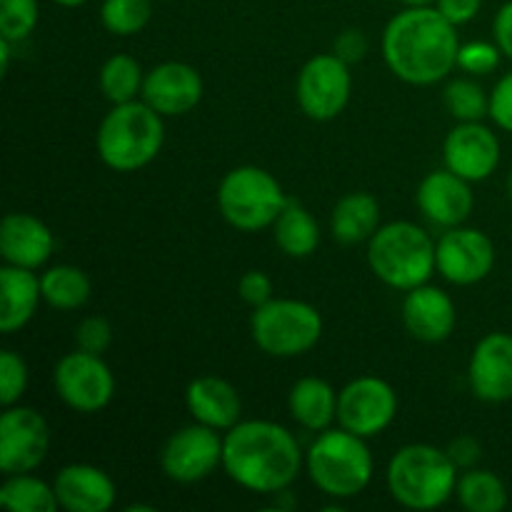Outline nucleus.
Returning a JSON list of instances; mask_svg holds the SVG:
<instances>
[{"label":"nucleus","instance_id":"nucleus-1","mask_svg":"<svg viewBox=\"0 0 512 512\" xmlns=\"http://www.w3.org/2000/svg\"><path fill=\"white\" fill-rule=\"evenodd\" d=\"M458 28L435 5L405 8L383 30V58L408 85H435L458 68Z\"/></svg>","mask_w":512,"mask_h":512},{"label":"nucleus","instance_id":"nucleus-2","mask_svg":"<svg viewBox=\"0 0 512 512\" xmlns=\"http://www.w3.org/2000/svg\"><path fill=\"white\" fill-rule=\"evenodd\" d=\"M305 468L298 438L273 420H240L223 433V470L248 493L288 490Z\"/></svg>","mask_w":512,"mask_h":512},{"label":"nucleus","instance_id":"nucleus-3","mask_svg":"<svg viewBox=\"0 0 512 512\" xmlns=\"http://www.w3.org/2000/svg\"><path fill=\"white\" fill-rule=\"evenodd\" d=\"M460 468L448 450L430 443H410L395 450L385 470L388 493L408 510H438L455 498Z\"/></svg>","mask_w":512,"mask_h":512},{"label":"nucleus","instance_id":"nucleus-4","mask_svg":"<svg viewBox=\"0 0 512 512\" xmlns=\"http://www.w3.org/2000/svg\"><path fill=\"white\" fill-rule=\"evenodd\" d=\"M165 143V118L143 98L113 105L100 120L95 150L105 168L135 173L160 155Z\"/></svg>","mask_w":512,"mask_h":512},{"label":"nucleus","instance_id":"nucleus-5","mask_svg":"<svg viewBox=\"0 0 512 512\" xmlns=\"http://www.w3.org/2000/svg\"><path fill=\"white\" fill-rule=\"evenodd\" d=\"M305 473L325 498L343 503L368 490L375 475V460L368 440L338 425L318 433L310 443L305 453Z\"/></svg>","mask_w":512,"mask_h":512},{"label":"nucleus","instance_id":"nucleus-6","mask_svg":"<svg viewBox=\"0 0 512 512\" xmlns=\"http://www.w3.org/2000/svg\"><path fill=\"white\" fill-rule=\"evenodd\" d=\"M368 265L380 283L408 293L438 273L435 240L410 220L383 223L368 240Z\"/></svg>","mask_w":512,"mask_h":512},{"label":"nucleus","instance_id":"nucleus-7","mask_svg":"<svg viewBox=\"0 0 512 512\" xmlns=\"http://www.w3.org/2000/svg\"><path fill=\"white\" fill-rule=\"evenodd\" d=\"M288 203L280 180L260 165H238L228 170L218 185V208L230 228L240 233H260L273 228Z\"/></svg>","mask_w":512,"mask_h":512},{"label":"nucleus","instance_id":"nucleus-8","mask_svg":"<svg viewBox=\"0 0 512 512\" xmlns=\"http://www.w3.org/2000/svg\"><path fill=\"white\" fill-rule=\"evenodd\" d=\"M250 338L270 358H300L323 338V315L305 300L273 298L253 308Z\"/></svg>","mask_w":512,"mask_h":512},{"label":"nucleus","instance_id":"nucleus-9","mask_svg":"<svg viewBox=\"0 0 512 512\" xmlns=\"http://www.w3.org/2000/svg\"><path fill=\"white\" fill-rule=\"evenodd\" d=\"M353 95V73L335 53H318L300 68L295 80V98L300 110L315 123L335 120L350 103Z\"/></svg>","mask_w":512,"mask_h":512},{"label":"nucleus","instance_id":"nucleus-10","mask_svg":"<svg viewBox=\"0 0 512 512\" xmlns=\"http://www.w3.org/2000/svg\"><path fill=\"white\" fill-rule=\"evenodd\" d=\"M53 390L75 413H100L115 398V375L103 355L75 348L53 368Z\"/></svg>","mask_w":512,"mask_h":512},{"label":"nucleus","instance_id":"nucleus-11","mask_svg":"<svg viewBox=\"0 0 512 512\" xmlns=\"http://www.w3.org/2000/svg\"><path fill=\"white\" fill-rule=\"evenodd\" d=\"M218 468H223V433L195 420L175 430L160 448V470L173 483H200Z\"/></svg>","mask_w":512,"mask_h":512},{"label":"nucleus","instance_id":"nucleus-12","mask_svg":"<svg viewBox=\"0 0 512 512\" xmlns=\"http://www.w3.org/2000/svg\"><path fill=\"white\" fill-rule=\"evenodd\" d=\"M400 400L393 385L378 375H360L338 393V425L370 440L398 418Z\"/></svg>","mask_w":512,"mask_h":512},{"label":"nucleus","instance_id":"nucleus-13","mask_svg":"<svg viewBox=\"0 0 512 512\" xmlns=\"http://www.w3.org/2000/svg\"><path fill=\"white\" fill-rule=\"evenodd\" d=\"M50 450V428L43 413L28 405H10L0 415V473H33Z\"/></svg>","mask_w":512,"mask_h":512},{"label":"nucleus","instance_id":"nucleus-14","mask_svg":"<svg viewBox=\"0 0 512 512\" xmlns=\"http://www.w3.org/2000/svg\"><path fill=\"white\" fill-rule=\"evenodd\" d=\"M435 265L450 285H478L493 273L495 245L478 228H448L435 240Z\"/></svg>","mask_w":512,"mask_h":512},{"label":"nucleus","instance_id":"nucleus-15","mask_svg":"<svg viewBox=\"0 0 512 512\" xmlns=\"http://www.w3.org/2000/svg\"><path fill=\"white\" fill-rule=\"evenodd\" d=\"M500 158H503L500 138L483 120L458 123L445 135V168L458 173L460 178L470 180V183H483V180L493 178L495 170L500 168Z\"/></svg>","mask_w":512,"mask_h":512},{"label":"nucleus","instance_id":"nucleus-16","mask_svg":"<svg viewBox=\"0 0 512 512\" xmlns=\"http://www.w3.org/2000/svg\"><path fill=\"white\" fill-rule=\"evenodd\" d=\"M203 93V75L193 65L180 63V60H165L145 73L140 98L163 118H178V115L198 108Z\"/></svg>","mask_w":512,"mask_h":512},{"label":"nucleus","instance_id":"nucleus-17","mask_svg":"<svg viewBox=\"0 0 512 512\" xmlns=\"http://www.w3.org/2000/svg\"><path fill=\"white\" fill-rule=\"evenodd\" d=\"M470 393L490 405L512 400V335L493 333L483 335L475 343L468 363Z\"/></svg>","mask_w":512,"mask_h":512},{"label":"nucleus","instance_id":"nucleus-18","mask_svg":"<svg viewBox=\"0 0 512 512\" xmlns=\"http://www.w3.org/2000/svg\"><path fill=\"white\" fill-rule=\"evenodd\" d=\"M470 185H473L470 180L460 178L453 170H433L420 180L415 190V205L438 228H458L473 213L475 195Z\"/></svg>","mask_w":512,"mask_h":512},{"label":"nucleus","instance_id":"nucleus-19","mask_svg":"<svg viewBox=\"0 0 512 512\" xmlns=\"http://www.w3.org/2000/svg\"><path fill=\"white\" fill-rule=\"evenodd\" d=\"M403 325L420 343H445L458 325L455 300L443 288L430 283L418 285L403 298Z\"/></svg>","mask_w":512,"mask_h":512},{"label":"nucleus","instance_id":"nucleus-20","mask_svg":"<svg viewBox=\"0 0 512 512\" xmlns=\"http://www.w3.org/2000/svg\"><path fill=\"white\" fill-rule=\"evenodd\" d=\"M55 495L65 512H108L118 500L115 480L90 463H70L53 478Z\"/></svg>","mask_w":512,"mask_h":512},{"label":"nucleus","instance_id":"nucleus-21","mask_svg":"<svg viewBox=\"0 0 512 512\" xmlns=\"http://www.w3.org/2000/svg\"><path fill=\"white\" fill-rule=\"evenodd\" d=\"M55 250V235L38 215L8 213L0 223V255L3 263L40 270Z\"/></svg>","mask_w":512,"mask_h":512},{"label":"nucleus","instance_id":"nucleus-22","mask_svg":"<svg viewBox=\"0 0 512 512\" xmlns=\"http://www.w3.org/2000/svg\"><path fill=\"white\" fill-rule=\"evenodd\" d=\"M185 408L195 423L228 433L243 420V398L230 380L220 375H200L185 390Z\"/></svg>","mask_w":512,"mask_h":512},{"label":"nucleus","instance_id":"nucleus-23","mask_svg":"<svg viewBox=\"0 0 512 512\" xmlns=\"http://www.w3.org/2000/svg\"><path fill=\"white\" fill-rule=\"evenodd\" d=\"M40 300L43 290L35 270L8 263L0 268V330L5 335L23 330L38 313Z\"/></svg>","mask_w":512,"mask_h":512},{"label":"nucleus","instance_id":"nucleus-24","mask_svg":"<svg viewBox=\"0 0 512 512\" xmlns=\"http://www.w3.org/2000/svg\"><path fill=\"white\" fill-rule=\"evenodd\" d=\"M338 393L328 380L308 378L295 380L288 393L290 418L308 433H323L338 423Z\"/></svg>","mask_w":512,"mask_h":512},{"label":"nucleus","instance_id":"nucleus-25","mask_svg":"<svg viewBox=\"0 0 512 512\" xmlns=\"http://www.w3.org/2000/svg\"><path fill=\"white\" fill-rule=\"evenodd\" d=\"M380 225V203L373 193L343 195L330 213V233L340 245L368 243Z\"/></svg>","mask_w":512,"mask_h":512},{"label":"nucleus","instance_id":"nucleus-26","mask_svg":"<svg viewBox=\"0 0 512 512\" xmlns=\"http://www.w3.org/2000/svg\"><path fill=\"white\" fill-rule=\"evenodd\" d=\"M273 238L280 253L293 260H305L318 253L323 235H320V223L315 215L303 203L288 198L283 213L273 223Z\"/></svg>","mask_w":512,"mask_h":512},{"label":"nucleus","instance_id":"nucleus-27","mask_svg":"<svg viewBox=\"0 0 512 512\" xmlns=\"http://www.w3.org/2000/svg\"><path fill=\"white\" fill-rule=\"evenodd\" d=\"M40 290H43V303H48L50 308L73 313L88 303L93 295V283L83 268L60 263L40 273Z\"/></svg>","mask_w":512,"mask_h":512},{"label":"nucleus","instance_id":"nucleus-28","mask_svg":"<svg viewBox=\"0 0 512 512\" xmlns=\"http://www.w3.org/2000/svg\"><path fill=\"white\" fill-rule=\"evenodd\" d=\"M460 508L468 512H503L508 508V485L493 470L470 468L460 473L455 488Z\"/></svg>","mask_w":512,"mask_h":512},{"label":"nucleus","instance_id":"nucleus-29","mask_svg":"<svg viewBox=\"0 0 512 512\" xmlns=\"http://www.w3.org/2000/svg\"><path fill=\"white\" fill-rule=\"evenodd\" d=\"M0 505L13 512H55L60 508L53 483H45L33 473L5 475L0 485Z\"/></svg>","mask_w":512,"mask_h":512},{"label":"nucleus","instance_id":"nucleus-30","mask_svg":"<svg viewBox=\"0 0 512 512\" xmlns=\"http://www.w3.org/2000/svg\"><path fill=\"white\" fill-rule=\"evenodd\" d=\"M98 83L100 93H103L108 103H130V100H138L140 93H143L145 70L133 55H110L103 63V68H100Z\"/></svg>","mask_w":512,"mask_h":512},{"label":"nucleus","instance_id":"nucleus-31","mask_svg":"<svg viewBox=\"0 0 512 512\" xmlns=\"http://www.w3.org/2000/svg\"><path fill=\"white\" fill-rule=\"evenodd\" d=\"M443 100L448 113L453 115L458 123H473V120H483L490 108V93H485L483 85L478 80L470 78H453L443 90Z\"/></svg>","mask_w":512,"mask_h":512},{"label":"nucleus","instance_id":"nucleus-32","mask_svg":"<svg viewBox=\"0 0 512 512\" xmlns=\"http://www.w3.org/2000/svg\"><path fill=\"white\" fill-rule=\"evenodd\" d=\"M153 18V0H103L100 23L110 35L130 38L145 30Z\"/></svg>","mask_w":512,"mask_h":512},{"label":"nucleus","instance_id":"nucleus-33","mask_svg":"<svg viewBox=\"0 0 512 512\" xmlns=\"http://www.w3.org/2000/svg\"><path fill=\"white\" fill-rule=\"evenodd\" d=\"M40 20L38 0H0V38L23 43L35 33Z\"/></svg>","mask_w":512,"mask_h":512},{"label":"nucleus","instance_id":"nucleus-34","mask_svg":"<svg viewBox=\"0 0 512 512\" xmlns=\"http://www.w3.org/2000/svg\"><path fill=\"white\" fill-rule=\"evenodd\" d=\"M28 380V363L15 350H3L0 353V405L3 408L18 405L28 390Z\"/></svg>","mask_w":512,"mask_h":512},{"label":"nucleus","instance_id":"nucleus-35","mask_svg":"<svg viewBox=\"0 0 512 512\" xmlns=\"http://www.w3.org/2000/svg\"><path fill=\"white\" fill-rule=\"evenodd\" d=\"M503 50L498 43H488V40H470V43H460L458 50V68L468 75H490L498 70Z\"/></svg>","mask_w":512,"mask_h":512},{"label":"nucleus","instance_id":"nucleus-36","mask_svg":"<svg viewBox=\"0 0 512 512\" xmlns=\"http://www.w3.org/2000/svg\"><path fill=\"white\" fill-rule=\"evenodd\" d=\"M75 345L88 353L103 355L113 345V325L103 315H88L75 328Z\"/></svg>","mask_w":512,"mask_h":512},{"label":"nucleus","instance_id":"nucleus-37","mask_svg":"<svg viewBox=\"0 0 512 512\" xmlns=\"http://www.w3.org/2000/svg\"><path fill=\"white\" fill-rule=\"evenodd\" d=\"M488 118L505 133H512V70L505 73L490 90Z\"/></svg>","mask_w":512,"mask_h":512},{"label":"nucleus","instance_id":"nucleus-38","mask_svg":"<svg viewBox=\"0 0 512 512\" xmlns=\"http://www.w3.org/2000/svg\"><path fill=\"white\" fill-rule=\"evenodd\" d=\"M273 280L263 270H248L243 273V278L238 280V295L243 303H248L250 308H260V305L270 303L275 298Z\"/></svg>","mask_w":512,"mask_h":512},{"label":"nucleus","instance_id":"nucleus-39","mask_svg":"<svg viewBox=\"0 0 512 512\" xmlns=\"http://www.w3.org/2000/svg\"><path fill=\"white\" fill-rule=\"evenodd\" d=\"M333 53L340 55L345 63H360V60L368 55V38H365L363 30L358 28H348L335 38L333 43Z\"/></svg>","mask_w":512,"mask_h":512},{"label":"nucleus","instance_id":"nucleus-40","mask_svg":"<svg viewBox=\"0 0 512 512\" xmlns=\"http://www.w3.org/2000/svg\"><path fill=\"white\" fill-rule=\"evenodd\" d=\"M445 450H448V455L453 458V463L458 465L460 470L478 468L480 458H483V445H480V440L473 438V435H460V438H455Z\"/></svg>","mask_w":512,"mask_h":512},{"label":"nucleus","instance_id":"nucleus-41","mask_svg":"<svg viewBox=\"0 0 512 512\" xmlns=\"http://www.w3.org/2000/svg\"><path fill=\"white\" fill-rule=\"evenodd\" d=\"M435 8L443 13L445 20L460 28V25H468L470 20L478 18L483 0H435Z\"/></svg>","mask_w":512,"mask_h":512},{"label":"nucleus","instance_id":"nucleus-42","mask_svg":"<svg viewBox=\"0 0 512 512\" xmlns=\"http://www.w3.org/2000/svg\"><path fill=\"white\" fill-rule=\"evenodd\" d=\"M493 40L498 43V48L503 50L505 58L512 60V0H508V3L495 13Z\"/></svg>","mask_w":512,"mask_h":512},{"label":"nucleus","instance_id":"nucleus-43","mask_svg":"<svg viewBox=\"0 0 512 512\" xmlns=\"http://www.w3.org/2000/svg\"><path fill=\"white\" fill-rule=\"evenodd\" d=\"M13 45L10 40L0 38V70H3V75H8L10 70V55H13Z\"/></svg>","mask_w":512,"mask_h":512},{"label":"nucleus","instance_id":"nucleus-44","mask_svg":"<svg viewBox=\"0 0 512 512\" xmlns=\"http://www.w3.org/2000/svg\"><path fill=\"white\" fill-rule=\"evenodd\" d=\"M55 5H60V8H80V5H85L88 0H53Z\"/></svg>","mask_w":512,"mask_h":512},{"label":"nucleus","instance_id":"nucleus-45","mask_svg":"<svg viewBox=\"0 0 512 512\" xmlns=\"http://www.w3.org/2000/svg\"><path fill=\"white\" fill-rule=\"evenodd\" d=\"M405 8H418V5H435V0H400Z\"/></svg>","mask_w":512,"mask_h":512},{"label":"nucleus","instance_id":"nucleus-46","mask_svg":"<svg viewBox=\"0 0 512 512\" xmlns=\"http://www.w3.org/2000/svg\"><path fill=\"white\" fill-rule=\"evenodd\" d=\"M128 512H155V505H128Z\"/></svg>","mask_w":512,"mask_h":512},{"label":"nucleus","instance_id":"nucleus-47","mask_svg":"<svg viewBox=\"0 0 512 512\" xmlns=\"http://www.w3.org/2000/svg\"><path fill=\"white\" fill-rule=\"evenodd\" d=\"M508 198H510V203H512V168H510V173H508Z\"/></svg>","mask_w":512,"mask_h":512}]
</instances>
